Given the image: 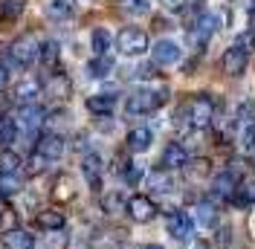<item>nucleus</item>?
<instances>
[{
  "label": "nucleus",
  "mask_w": 255,
  "mask_h": 249,
  "mask_svg": "<svg viewBox=\"0 0 255 249\" xmlns=\"http://www.w3.org/2000/svg\"><path fill=\"white\" fill-rule=\"evenodd\" d=\"M90 44H93V52H96V55H108V49H111L113 38H111V32H108V29H96L93 38H90Z\"/></svg>",
  "instance_id": "7c9ffc66"
},
{
  "label": "nucleus",
  "mask_w": 255,
  "mask_h": 249,
  "mask_svg": "<svg viewBox=\"0 0 255 249\" xmlns=\"http://www.w3.org/2000/svg\"><path fill=\"white\" fill-rule=\"evenodd\" d=\"M142 177H145V168L139 162H125V165H122V180H125L128 186H139Z\"/></svg>",
  "instance_id": "c756f323"
},
{
  "label": "nucleus",
  "mask_w": 255,
  "mask_h": 249,
  "mask_svg": "<svg viewBox=\"0 0 255 249\" xmlns=\"http://www.w3.org/2000/svg\"><path fill=\"white\" fill-rule=\"evenodd\" d=\"M0 241L6 249H35V238L26 229H6Z\"/></svg>",
  "instance_id": "6ab92c4d"
},
{
  "label": "nucleus",
  "mask_w": 255,
  "mask_h": 249,
  "mask_svg": "<svg viewBox=\"0 0 255 249\" xmlns=\"http://www.w3.org/2000/svg\"><path fill=\"white\" fill-rule=\"evenodd\" d=\"M165 229L168 235L180 241V244H191L194 241V220L186 215V212H180V209H171L168 215H165Z\"/></svg>",
  "instance_id": "0eeeda50"
},
{
  "label": "nucleus",
  "mask_w": 255,
  "mask_h": 249,
  "mask_svg": "<svg viewBox=\"0 0 255 249\" xmlns=\"http://www.w3.org/2000/svg\"><path fill=\"white\" fill-rule=\"evenodd\" d=\"M165 102H168V87H157V90L139 87V90H133L128 96L125 110H128V116H148V113L159 110Z\"/></svg>",
  "instance_id": "f03ea898"
},
{
  "label": "nucleus",
  "mask_w": 255,
  "mask_h": 249,
  "mask_svg": "<svg viewBox=\"0 0 255 249\" xmlns=\"http://www.w3.org/2000/svg\"><path fill=\"white\" fill-rule=\"evenodd\" d=\"M235 124H241V127L255 124V102H253V99L241 102L238 108H235Z\"/></svg>",
  "instance_id": "cd10ccee"
},
{
  "label": "nucleus",
  "mask_w": 255,
  "mask_h": 249,
  "mask_svg": "<svg viewBox=\"0 0 255 249\" xmlns=\"http://www.w3.org/2000/svg\"><path fill=\"white\" fill-rule=\"evenodd\" d=\"M116 108V93H93L87 96V110L93 116H111Z\"/></svg>",
  "instance_id": "a211bd4d"
},
{
  "label": "nucleus",
  "mask_w": 255,
  "mask_h": 249,
  "mask_svg": "<svg viewBox=\"0 0 255 249\" xmlns=\"http://www.w3.org/2000/svg\"><path fill=\"white\" fill-rule=\"evenodd\" d=\"M186 3H189V0H162V6H165V9H168V12H186Z\"/></svg>",
  "instance_id": "79ce46f5"
},
{
  "label": "nucleus",
  "mask_w": 255,
  "mask_h": 249,
  "mask_svg": "<svg viewBox=\"0 0 255 249\" xmlns=\"http://www.w3.org/2000/svg\"><path fill=\"white\" fill-rule=\"evenodd\" d=\"M12 122H15V127L20 130V133L32 136V133H35V130H38L41 124L47 122V110L41 108L38 102H35V105H20Z\"/></svg>",
  "instance_id": "423d86ee"
},
{
  "label": "nucleus",
  "mask_w": 255,
  "mask_h": 249,
  "mask_svg": "<svg viewBox=\"0 0 255 249\" xmlns=\"http://www.w3.org/2000/svg\"><path fill=\"white\" fill-rule=\"evenodd\" d=\"M23 9H26V0H0V15L6 20H15Z\"/></svg>",
  "instance_id": "72a5a7b5"
},
{
  "label": "nucleus",
  "mask_w": 255,
  "mask_h": 249,
  "mask_svg": "<svg viewBox=\"0 0 255 249\" xmlns=\"http://www.w3.org/2000/svg\"><path fill=\"white\" fill-rule=\"evenodd\" d=\"M142 249H162V247H159V244H145Z\"/></svg>",
  "instance_id": "de8ad7c7"
},
{
  "label": "nucleus",
  "mask_w": 255,
  "mask_h": 249,
  "mask_svg": "<svg viewBox=\"0 0 255 249\" xmlns=\"http://www.w3.org/2000/svg\"><path fill=\"white\" fill-rule=\"evenodd\" d=\"M148 6H151L148 0H125V9L136 12V15H139V12H148Z\"/></svg>",
  "instance_id": "a19ab883"
},
{
  "label": "nucleus",
  "mask_w": 255,
  "mask_h": 249,
  "mask_svg": "<svg viewBox=\"0 0 255 249\" xmlns=\"http://www.w3.org/2000/svg\"><path fill=\"white\" fill-rule=\"evenodd\" d=\"M238 148H241V154H255V124H247V127H241Z\"/></svg>",
  "instance_id": "473e14b6"
},
{
  "label": "nucleus",
  "mask_w": 255,
  "mask_h": 249,
  "mask_svg": "<svg viewBox=\"0 0 255 249\" xmlns=\"http://www.w3.org/2000/svg\"><path fill=\"white\" fill-rule=\"evenodd\" d=\"M113 73V58L111 55H96L87 61V76L90 78H108Z\"/></svg>",
  "instance_id": "412c9836"
},
{
  "label": "nucleus",
  "mask_w": 255,
  "mask_h": 249,
  "mask_svg": "<svg viewBox=\"0 0 255 249\" xmlns=\"http://www.w3.org/2000/svg\"><path fill=\"white\" fill-rule=\"evenodd\" d=\"M125 212L133 223H151V220L157 218V206H154L151 197H145V194H133V197L128 200Z\"/></svg>",
  "instance_id": "9d476101"
},
{
  "label": "nucleus",
  "mask_w": 255,
  "mask_h": 249,
  "mask_svg": "<svg viewBox=\"0 0 255 249\" xmlns=\"http://www.w3.org/2000/svg\"><path fill=\"white\" fill-rule=\"evenodd\" d=\"M186 113H189V127L206 130V127H212L215 116H218V99L209 93H197L194 99L186 102Z\"/></svg>",
  "instance_id": "7ed1b4c3"
},
{
  "label": "nucleus",
  "mask_w": 255,
  "mask_h": 249,
  "mask_svg": "<svg viewBox=\"0 0 255 249\" xmlns=\"http://www.w3.org/2000/svg\"><path fill=\"white\" fill-rule=\"evenodd\" d=\"M38 52H41V41H38V35H20L15 38L12 44H9V52H6V67L9 70H26L32 64L38 61Z\"/></svg>",
  "instance_id": "f257e3e1"
},
{
  "label": "nucleus",
  "mask_w": 255,
  "mask_h": 249,
  "mask_svg": "<svg viewBox=\"0 0 255 249\" xmlns=\"http://www.w3.org/2000/svg\"><path fill=\"white\" fill-rule=\"evenodd\" d=\"M186 32H189V38H191V44H194V47H206L209 41H212V35L218 32V17L206 12V15L200 17L191 29H186Z\"/></svg>",
  "instance_id": "4468645a"
},
{
  "label": "nucleus",
  "mask_w": 255,
  "mask_h": 249,
  "mask_svg": "<svg viewBox=\"0 0 255 249\" xmlns=\"http://www.w3.org/2000/svg\"><path fill=\"white\" fill-rule=\"evenodd\" d=\"M64 148H67V142H64L61 133H41L38 136V142H35V154H41L44 159H49V162H58L64 156Z\"/></svg>",
  "instance_id": "1a4fd4ad"
},
{
  "label": "nucleus",
  "mask_w": 255,
  "mask_h": 249,
  "mask_svg": "<svg viewBox=\"0 0 255 249\" xmlns=\"http://www.w3.org/2000/svg\"><path fill=\"white\" fill-rule=\"evenodd\" d=\"M119 247H122V232L102 229V232L93 235V249H119Z\"/></svg>",
  "instance_id": "a878e982"
},
{
  "label": "nucleus",
  "mask_w": 255,
  "mask_h": 249,
  "mask_svg": "<svg viewBox=\"0 0 255 249\" xmlns=\"http://www.w3.org/2000/svg\"><path fill=\"white\" fill-rule=\"evenodd\" d=\"M49 168V159H44L41 154H32V171H44Z\"/></svg>",
  "instance_id": "37998d69"
},
{
  "label": "nucleus",
  "mask_w": 255,
  "mask_h": 249,
  "mask_svg": "<svg viewBox=\"0 0 255 249\" xmlns=\"http://www.w3.org/2000/svg\"><path fill=\"white\" fill-rule=\"evenodd\" d=\"M154 70H157V67H154V64H139V67H136V70H133V78H154Z\"/></svg>",
  "instance_id": "ea45409f"
},
{
  "label": "nucleus",
  "mask_w": 255,
  "mask_h": 249,
  "mask_svg": "<svg viewBox=\"0 0 255 249\" xmlns=\"http://www.w3.org/2000/svg\"><path fill=\"white\" fill-rule=\"evenodd\" d=\"M180 55H183V49L177 47L174 41H168V38H162V41H157L151 47V64L154 67H171V64L180 61Z\"/></svg>",
  "instance_id": "f8f14e48"
},
{
  "label": "nucleus",
  "mask_w": 255,
  "mask_h": 249,
  "mask_svg": "<svg viewBox=\"0 0 255 249\" xmlns=\"http://www.w3.org/2000/svg\"><path fill=\"white\" fill-rule=\"evenodd\" d=\"M6 108H9V99H6V96L0 93V113H3V110H6Z\"/></svg>",
  "instance_id": "49530a36"
},
{
  "label": "nucleus",
  "mask_w": 255,
  "mask_h": 249,
  "mask_svg": "<svg viewBox=\"0 0 255 249\" xmlns=\"http://www.w3.org/2000/svg\"><path fill=\"white\" fill-rule=\"evenodd\" d=\"M6 84H9V67H6V64H0V90H3Z\"/></svg>",
  "instance_id": "c03bdc74"
},
{
  "label": "nucleus",
  "mask_w": 255,
  "mask_h": 249,
  "mask_svg": "<svg viewBox=\"0 0 255 249\" xmlns=\"http://www.w3.org/2000/svg\"><path fill=\"white\" fill-rule=\"evenodd\" d=\"M189 165V151L183 142H168L162 148V156H159V168L162 171H177V168H186Z\"/></svg>",
  "instance_id": "9b49d317"
},
{
  "label": "nucleus",
  "mask_w": 255,
  "mask_h": 249,
  "mask_svg": "<svg viewBox=\"0 0 255 249\" xmlns=\"http://www.w3.org/2000/svg\"><path fill=\"white\" fill-rule=\"evenodd\" d=\"M17 168H20V156L9 148L0 151V174H17Z\"/></svg>",
  "instance_id": "2f4dec72"
},
{
  "label": "nucleus",
  "mask_w": 255,
  "mask_h": 249,
  "mask_svg": "<svg viewBox=\"0 0 255 249\" xmlns=\"http://www.w3.org/2000/svg\"><path fill=\"white\" fill-rule=\"evenodd\" d=\"M17 136V127L12 119H6V116H0V145H9V142H15Z\"/></svg>",
  "instance_id": "c9c22d12"
},
{
  "label": "nucleus",
  "mask_w": 255,
  "mask_h": 249,
  "mask_svg": "<svg viewBox=\"0 0 255 249\" xmlns=\"http://www.w3.org/2000/svg\"><path fill=\"white\" fill-rule=\"evenodd\" d=\"M47 12L52 17H58V20H64V17L73 12V0H49V6H47Z\"/></svg>",
  "instance_id": "f704fd0d"
},
{
  "label": "nucleus",
  "mask_w": 255,
  "mask_h": 249,
  "mask_svg": "<svg viewBox=\"0 0 255 249\" xmlns=\"http://www.w3.org/2000/svg\"><path fill=\"white\" fill-rule=\"evenodd\" d=\"M232 44H235V47H241L244 52H247V55H253V52H255V29L241 32V35L235 38V41H232Z\"/></svg>",
  "instance_id": "e433bc0d"
},
{
  "label": "nucleus",
  "mask_w": 255,
  "mask_h": 249,
  "mask_svg": "<svg viewBox=\"0 0 255 249\" xmlns=\"http://www.w3.org/2000/svg\"><path fill=\"white\" fill-rule=\"evenodd\" d=\"M241 186V171L235 168H226V171H218L212 177V183H209V194H212V200L215 203H229L235 197V191Z\"/></svg>",
  "instance_id": "20e7f679"
},
{
  "label": "nucleus",
  "mask_w": 255,
  "mask_h": 249,
  "mask_svg": "<svg viewBox=\"0 0 255 249\" xmlns=\"http://www.w3.org/2000/svg\"><path fill=\"white\" fill-rule=\"evenodd\" d=\"M186 174H191L194 180H197V177H206V174H209V162H206V159H194V162L189 159V165H186Z\"/></svg>",
  "instance_id": "58836bf2"
},
{
  "label": "nucleus",
  "mask_w": 255,
  "mask_h": 249,
  "mask_svg": "<svg viewBox=\"0 0 255 249\" xmlns=\"http://www.w3.org/2000/svg\"><path fill=\"white\" fill-rule=\"evenodd\" d=\"M232 247V229L229 226H218L215 229V249H229Z\"/></svg>",
  "instance_id": "4c0bfd02"
},
{
  "label": "nucleus",
  "mask_w": 255,
  "mask_h": 249,
  "mask_svg": "<svg viewBox=\"0 0 255 249\" xmlns=\"http://www.w3.org/2000/svg\"><path fill=\"white\" fill-rule=\"evenodd\" d=\"M23 191V177L20 174H0V194L3 197H15Z\"/></svg>",
  "instance_id": "b1692460"
},
{
  "label": "nucleus",
  "mask_w": 255,
  "mask_h": 249,
  "mask_svg": "<svg viewBox=\"0 0 255 249\" xmlns=\"http://www.w3.org/2000/svg\"><path fill=\"white\" fill-rule=\"evenodd\" d=\"M38 226L47 229V232H61L64 229V212H58V209H44V212L38 215Z\"/></svg>",
  "instance_id": "4be33fe9"
},
{
  "label": "nucleus",
  "mask_w": 255,
  "mask_h": 249,
  "mask_svg": "<svg viewBox=\"0 0 255 249\" xmlns=\"http://www.w3.org/2000/svg\"><path fill=\"white\" fill-rule=\"evenodd\" d=\"M58 44L55 41H44L41 44V52H38V61H41V67H47V70H55L58 67Z\"/></svg>",
  "instance_id": "393cba45"
},
{
  "label": "nucleus",
  "mask_w": 255,
  "mask_h": 249,
  "mask_svg": "<svg viewBox=\"0 0 255 249\" xmlns=\"http://www.w3.org/2000/svg\"><path fill=\"white\" fill-rule=\"evenodd\" d=\"M81 174H84V180H87V186L99 191L102 188V174H105V162H102V156L96 154V151H87V154L81 156Z\"/></svg>",
  "instance_id": "ddd939ff"
},
{
  "label": "nucleus",
  "mask_w": 255,
  "mask_h": 249,
  "mask_svg": "<svg viewBox=\"0 0 255 249\" xmlns=\"http://www.w3.org/2000/svg\"><path fill=\"white\" fill-rule=\"evenodd\" d=\"M232 203H235V206H241V209H250V206H255V183H241L238 191H235V197H232Z\"/></svg>",
  "instance_id": "c85d7f7f"
},
{
  "label": "nucleus",
  "mask_w": 255,
  "mask_h": 249,
  "mask_svg": "<svg viewBox=\"0 0 255 249\" xmlns=\"http://www.w3.org/2000/svg\"><path fill=\"white\" fill-rule=\"evenodd\" d=\"M194 215V226H200V229H218V203L215 200H200L194 203V209H191Z\"/></svg>",
  "instance_id": "2eb2a0df"
},
{
  "label": "nucleus",
  "mask_w": 255,
  "mask_h": 249,
  "mask_svg": "<svg viewBox=\"0 0 255 249\" xmlns=\"http://www.w3.org/2000/svg\"><path fill=\"white\" fill-rule=\"evenodd\" d=\"M250 58H253V55H247L241 47L229 44V47H226V52L221 55V70L226 73V76L238 78V76H244V73H247V64H250Z\"/></svg>",
  "instance_id": "6e6552de"
},
{
  "label": "nucleus",
  "mask_w": 255,
  "mask_h": 249,
  "mask_svg": "<svg viewBox=\"0 0 255 249\" xmlns=\"http://www.w3.org/2000/svg\"><path fill=\"white\" fill-rule=\"evenodd\" d=\"M189 249H209V247L203 244V241H197V238H194V241L189 244Z\"/></svg>",
  "instance_id": "a18cd8bd"
},
{
  "label": "nucleus",
  "mask_w": 255,
  "mask_h": 249,
  "mask_svg": "<svg viewBox=\"0 0 255 249\" xmlns=\"http://www.w3.org/2000/svg\"><path fill=\"white\" fill-rule=\"evenodd\" d=\"M116 47H119V52L122 55H142V52H148L151 49V44H148V35H145L139 26H125V29L116 35Z\"/></svg>",
  "instance_id": "39448f33"
},
{
  "label": "nucleus",
  "mask_w": 255,
  "mask_h": 249,
  "mask_svg": "<svg viewBox=\"0 0 255 249\" xmlns=\"http://www.w3.org/2000/svg\"><path fill=\"white\" fill-rule=\"evenodd\" d=\"M41 93H44V84L38 78H20L15 87V99L20 105H35L41 99Z\"/></svg>",
  "instance_id": "f3484780"
},
{
  "label": "nucleus",
  "mask_w": 255,
  "mask_h": 249,
  "mask_svg": "<svg viewBox=\"0 0 255 249\" xmlns=\"http://www.w3.org/2000/svg\"><path fill=\"white\" fill-rule=\"evenodd\" d=\"M250 20H253V26H255V3H253V9H250Z\"/></svg>",
  "instance_id": "09e8293b"
},
{
  "label": "nucleus",
  "mask_w": 255,
  "mask_h": 249,
  "mask_svg": "<svg viewBox=\"0 0 255 249\" xmlns=\"http://www.w3.org/2000/svg\"><path fill=\"white\" fill-rule=\"evenodd\" d=\"M128 209V200L119 194V191H108V194H102V212H108V215H119V212H125Z\"/></svg>",
  "instance_id": "bb28decb"
},
{
  "label": "nucleus",
  "mask_w": 255,
  "mask_h": 249,
  "mask_svg": "<svg viewBox=\"0 0 255 249\" xmlns=\"http://www.w3.org/2000/svg\"><path fill=\"white\" fill-rule=\"evenodd\" d=\"M70 78H67V73H49V78L44 81V96H49V99H55V102H61V99H67L70 96Z\"/></svg>",
  "instance_id": "dca6fc26"
},
{
  "label": "nucleus",
  "mask_w": 255,
  "mask_h": 249,
  "mask_svg": "<svg viewBox=\"0 0 255 249\" xmlns=\"http://www.w3.org/2000/svg\"><path fill=\"white\" fill-rule=\"evenodd\" d=\"M148 186H151V191H157V194H171L174 191V180H171V174L168 171H154L151 177H148Z\"/></svg>",
  "instance_id": "5701e85b"
},
{
  "label": "nucleus",
  "mask_w": 255,
  "mask_h": 249,
  "mask_svg": "<svg viewBox=\"0 0 255 249\" xmlns=\"http://www.w3.org/2000/svg\"><path fill=\"white\" fill-rule=\"evenodd\" d=\"M128 151H133V154H142L151 148V142H154V133H151V127H133L130 133H128Z\"/></svg>",
  "instance_id": "aec40b11"
}]
</instances>
